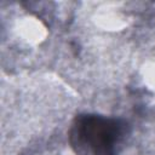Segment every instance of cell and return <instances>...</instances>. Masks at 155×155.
<instances>
[{"instance_id": "obj_1", "label": "cell", "mask_w": 155, "mask_h": 155, "mask_svg": "<svg viewBox=\"0 0 155 155\" xmlns=\"http://www.w3.org/2000/svg\"><path fill=\"white\" fill-rule=\"evenodd\" d=\"M122 133L120 120L88 114L76 117L70 140L80 155H115Z\"/></svg>"}]
</instances>
